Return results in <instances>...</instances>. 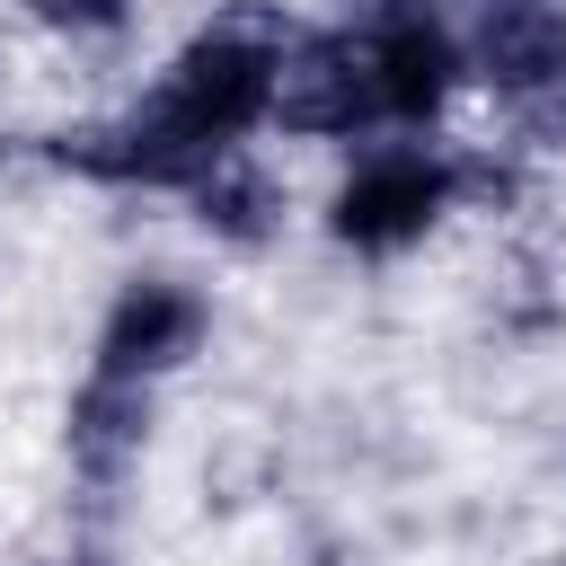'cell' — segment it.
I'll list each match as a JSON object with an SVG mask.
<instances>
[{
  "mask_svg": "<svg viewBox=\"0 0 566 566\" xmlns=\"http://www.w3.org/2000/svg\"><path fill=\"white\" fill-rule=\"evenodd\" d=\"M195 195V221L212 230V239H230V248H256V239H274V221H283V186L256 168V159H221L212 177H195L186 186Z\"/></svg>",
  "mask_w": 566,
  "mask_h": 566,
  "instance_id": "7",
  "label": "cell"
},
{
  "mask_svg": "<svg viewBox=\"0 0 566 566\" xmlns=\"http://www.w3.org/2000/svg\"><path fill=\"white\" fill-rule=\"evenodd\" d=\"M203 327H212L203 292L168 283V274H142V283L115 292V310H106V327H97V371L150 389L159 371H177V363L203 345Z\"/></svg>",
  "mask_w": 566,
  "mask_h": 566,
  "instance_id": "4",
  "label": "cell"
},
{
  "mask_svg": "<svg viewBox=\"0 0 566 566\" xmlns=\"http://www.w3.org/2000/svg\"><path fill=\"white\" fill-rule=\"evenodd\" d=\"M363 62H371L380 115H398V124L442 115L451 88H460V44H451V27H442L433 9H416V0H398V9H380V18L363 27Z\"/></svg>",
  "mask_w": 566,
  "mask_h": 566,
  "instance_id": "3",
  "label": "cell"
},
{
  "mask_svg": "<svg viewBox=\"0 0 566 566\" xmlns=\"http://www.w3.org/2000/svg\"><path fill=\"white\" fill-rule=\"evenodd\" d=\"M35 18L53 35H71V44H106V35L133 27V0H35Z\"/></svg>",
  "mask_w": 566,
  "mask_h": 566,
  "instance_id": "8",
  "label": "cell"
},
{
  "mask_svg": "<svg viewBox=\"0 0 566 566\" xmlns=\"http://www.w3.org/2000/svg\"><path fill=\"white\" fill-rule=\"evenodd\" d=\"M380 115L371 97V62H363V35L345 27H318V35H292L283 62H274V115L283 133H310V142H345Z\"/></svg>",
  "mask_w": 566,
  "mask_h": 566,
  "instance_id": "2",
  "label": "cell"
},
{
  "mask_svg": "<svg viewBox=\"0 0 566 566\" xmlns=\"http://www.w3.org/2000/svg\"><path fill=\"white\" fill-rule=\"evenodd\" d=\"M62 442H71V469L80 478H124L142 460V442H150V389L142 380H115V371H88L71 389Z\"/></svg>",
  "mask_w": 566,
  "mask_h": 566,
  "instance_id": "6",
  "label": "cell"
},
{
  "mask_svg": "<svg viewBox=\"0 0 566 566\" xmlns=\"http://www.w3.org/2000/svg\"><path fill=\"white\" fill-rule=\"evenodd\" d=\"M469 71L513 106L566 97V0H495V9H478Z\"/></svg>",
  "mask_w": 566,
  "mask_h": 566,
  "instance_id": "5",
  "label": "cell"
},
{
  "mask_svg": "<svg viewBox=\"0 0 566 566\" xmlns=\"http://www.w3.org/2000/svg\"><path fill=\"white\" fill-rule=\"evenodd\" d=\"M451 203H460V195H451V159H433V150H371V159H354V177L327 195V230H336L345 248H363V256H398V248H416Z\"/></svg>",
  "mask_w": 566,
  "mask_h": 566,
  "instance_id": "1",
  "label": "cell"
},
{
  "mask_svg": "<svg viewBox=\"0 0 566 566\" xmlns=\"http://www.w3.org/2000/svg\"><path fill=\"white\" fill-rule=\"evenodd\" d=\"M442 9H495V0H442Z\"/></svg>",
  "mask_w": 566,
  "mask_h": 566,
  "instance_id": "9",
  "label": "cell"
}]
</instances>
